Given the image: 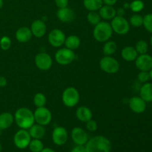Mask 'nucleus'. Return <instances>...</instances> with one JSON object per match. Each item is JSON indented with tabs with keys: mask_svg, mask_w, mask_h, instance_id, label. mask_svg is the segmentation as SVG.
<instances>
[{
	"mask_svg": "<svg viewBox=\"0 0 152 152\" xmlns=\"http://www.w3.org/2000/svg\"><path fill=\"white\" fill-rule=\"evenodd\" d=\"M55 60L60 65H68L72 63L76 58L74 50L67 48L59 49L55 53Z\"/></svg>",
	"mask_w": 152,
	"mask_h": 152,
	"instance_id": "7",
	"label": "nucleus"
},
{
	"mask_svg": "<svg viewBox=\"0 0 152 152\" xmlns=\"http://www.w3.org/2000/svg\"><path fill=\"white\" fill-rule=\"evenodd\" d=\"M142 25L147 31L152 34V13H148L143 16Z\"/></svg>",
	"mask_w": 152,
	"mask_h": 152,
	"instance_id": "34",
	"label": "nucleus"
},
{
	"mask_svg": "<svg viewBox=\"0 0 152 152\" xmlns=\"http://www.w3.org/2000/svg\"><path fill=\"white\" fill-rule=\"evenodd\" d=\"M135 65L140 71H149L152 68V56L148 53L139 55L135 59Z\"/></svg>",
	"mask_w": 152,
	"mask_h": 152,
	"instance_id": "14",
	"label": "nucleus"
},
{
	"mask_svg": "<svg viewBox=\"0 0 152 152\" xmlns=\"http://www.w3.org/2000/svg\"><path fill=\"white\" fill-rule=\"evenodd\" d=\"M134 48L138 54H145V53H147L148 50V44L145 40L140 39L137 42Z\"/></svg>",
	"mask_w": 152,
	"mask_h": 152,
	"instance_id": "31",
	"label": "nucleus"
},
{
	"mask_svg": "<svg viewBox=\"0 0 152 152\" xmlns=\"http://www.w3.org/2000/svg\"><path fill=\"white\" fill-rule=\"evenodd\" d=\"M64 45H65V48H67L71 49L72 50H77L80 48V45H81V40L77 36L71 35L69 37H66Z\"/></svg>",
	"mask_w": 152,
	"mask_h": 152,
	"instance_id": "25",
	"label": "nucleus"
},
{
	"mask_svg": "<svg viewBox=\"0 0 152 152\" xmlns=\"http://www.w3.org/2000/svg\"><path fill=\"white\" fill-rule=\"evenodd\" d=\"M129 8L134 13H139L144 8V3L142 0H134L129 4Z\"/></svg>",
	"mask_w": 152,
	"mask_h": 152,
	"instance_id": "33",
	"label": "nucleus"
},
{
	"mask_svg": "<svg viewBox=\"0 0 152 152\" xmlns=\"http://www.w3.org/2000/svg\"><path fill=\"white\" fill-rule=\"evenodd\" d=\"M83 5L89 11H97L103 5L102 0H83Z\"/></svg>",
	"mask_w": 152,
	"mask_h": 152,
	"instance_id": "26",
	"label": "nucleus"
},
{
	"mask_svg": "<svg viewBox=\"0 0 152 152\" xmlns=\"http://www.w3.org/2000/svg\"><path fill=\"white\" fill-rule=\"evenodd\" d=\"M80 95L78 90L74 87H68L62 94V101L68 108H74L80 102Z\"/></svg>",
	"mask_w": 152,
	"mask_h": 152,
	"instance_id": "4",
	"label": "nucleus"
},
{
	"mask_svg": "<svg viewBox=\"0 0 152 152\" xmlns=\"http://www.w3.org/2000/svg\"><path fill=\"white\" fill-rule=\"evenodd\" d=\"M102 2H103V4H105V5L114 6L117 2V0H102Z\"/></svg>",
	"mask_w": 152,
	"mask_h": 152,
	"instance_id": "40",
	"label": "nucleus"
},
{
	"mask_svg": "<svg viewBox=\"0 0 152 152\" xmlns=\"http://www.w3.org/2000/svg\"><path fill=\"white\" fill-rule=\"evenodd\" d=\"M129 108L135 114H142L146 109V102L140 96H133L129 100Z\"/></svg>",
	"mask_w": 152,
	"mask_h": 152,
	"instance_id": "16",
	"label": "nucleus"
},
{
	"mask_svg": "<svg viewBox=\"0 0 152 152\" xmlns=\"http://www.w3.org/2000/svg\"><path fill=\"white\" fill-rule=\"evenodd\" d=\"M31 137L26 129H19L13 136V143L16 148L25 149L28 148L31 140Z\"/></svg>",
	"mask_w": 152,
	"mask_h": 152,
	"instance_id": "8",
	"label": "nucleus"
},
{
	"mask_svg": "<svg viewBox=\"0 0 152 152\" xmlns=\"http://www.w3.org/2000/svg\"><path fill=\"white\" fill-rule=\"evenodd\" d=\"M1 149H2V147H1V143H0V152H1Z\"/></svg>",
	"mask_w": 152,
	"mask_h": 152,
	"instance_id": "47",
	"label": "nucleus"
},
{
	"mask_svg": "<svg viewBox=\"0 0 152 152\" xmlns=\"http://www.w3.org/2000/svg\"><path fill=\"white\" fill-rule=\"evenodd\" d=\"M71 152H86V146H85V145H76L75 146L71 149Z\"/></svg>",
	"mask_w": 152,
	"mask_h": 152,
	"instance_id": "39",
	"label": "nucleus"
},
{
	"mask_svg": "<svg viewBox=\"0 0 152 152\" xmlns=\"http://www.w3.org/2000/svg\"><path fill=\"white\" fill-rule=\"evenodd\" d=\"M47 98L43 93H37L34 96V103L37 108L45 106Z\"/></svg>",
	"mask_w": 152,
	"mask_h": 152,
	"instance_id": "29",
	"label": "nucleus"
},
{
	"mask_svg": "<svg viewBox=\"0 0 152 152\" xmlns=\"http://www.w3.org/2000/svg\"><path fill=\"white\" fill-rule=\"evenodd\" d=\"M68 2H69V0H55V4L56 7L59 8L68 7Z\"/></svg>",
	"mask_w": 152,
	"mask_h": 152,
	"instance_id": "38",
	"label": "nucleus"
},
{
	"mask_svg": "<svg viewBox=\"0 0 152 152\" xmlns=\"http://www.w3.org/2000/svg\"><path fill=\"white\" fill-rule=\"evenodd\" d=\"M51 137L52 140L55 145L62 146L68 141V133L65 128L62 126H57L53 129Z\"/></svg>",
	"mask_w": 152,
	"mask_h": 152,
	"instance_id": "12",
	"label": "nucleus"
},
{
	"mask_svg": "<svg viewBox=\"0 0 152 152\" xmlns=\"http://www.w3.org/2000/svg\"><path fill=\"white\" fill-rule=\"evenodd\" d=\"M56 17L63 23H69L75 19V13L73 9L68 7L59 8L56 12Z\"/></svg>",
	"mask_w": 152,
	"mask_h": 152,
	"instance_id": "17",
	"label": "nucleus"
},
{
	"mask_svg": "<svg viewBox=\"0 0 152 152\" xmlns=\"http://www.w3.org/2000/svg\"><path fill=\"white\" fill-rule=\"evenodd\" d=\"M71 139L76 145H85L88 140L87 132L80 127H75L72 129L71 133Z\"/></svg>",
	"mask_w": 152,
	"mask_h": 152,
	"instance_id": "13",
	"label": "nucleus"
},
{
	"mask_svg": "<svg viewBox=\"0 0 152 152\" xmlns=\"http://www.w3.org/2000/svg\"><path fill=\"white\" fill-rule=\"evenodd\" d=\"M86 129H87V130L88 131V132H96V130H97L98 129V124L97 123H96V121H95V120H88V122H86Z\"/></svg>",
	"mask_w": 152,
	"mask_h": 152,
	"instance_id": "37",
	"label": "nucleus"
},
{
	"mask_svg": "<svg viewBox=\"0 0 152 152\" xmlns=\"http://www.w3.org/2000/svg\"><path fill=\"white\" fill-rule=\"evenodd\" d=\"M138 81L142 83H148L151 79H150L149 71H140L137 75Z\"/></svg>",
	"mask_w": 152,
	"mask_h": 152,
	"instance_id": "36",
	"label": "nucleus"
},
{
	"mask_svg": "<svg viewBox=\"0 0 152 152\" xmlns=\"http://www.w3.org/2000/svg\"><path fill=\"white\" fill-rule=\"evenodd\" d=\"M140 97L146 102H152V83H143L140 90Z\"/></svg>",
	"mask_w": 152,
	"mask_h": 152,
	"instance_id": "24",
	"label": "nucleus"
},
{
	"mask_svg": "<svg viewBox=\"0 0 152 152\" xmlns=\"http://www.w3.org/2000/svg\"><path fill=\"white\" fill-rule=\"evenodd\" d=\"M99 67L104 72L113 74L118 72L120 65L115 58L111 56H105L99 61Z\"/></svg>",
	"mask_w": 152,
	"mask_h": 152,
	"instance_id": "6",
	"label": "nucleus"
},
{
	"mask_svg": "<svg viewBox=\"0 0 152 152\" xmlns=\"http://www.w3.org/2000/svg\"><path fill=\"white\" fill-rule=\"evenodd\" d=\"M34 62L37 68L45 71L51 68L53 65V59L48 53L41 52L36 55L34 58Z\"/></svg>",
	"mask_w": 152,
	"mask_h": 152,
	"instance_id": "11",
	"label": "nucleus"
},
{
	"mask_svg": "<svg viewBox=\"0 0 152 152\" xmlns=\"http://www.w3.org/2000/svg\"><path fill=\"white\" fill-rule=\"evenodd\" d=\"M14 123V117L9 112L0 114V130H6L11 127Z\"/></svg>",
	"mask_w": 152,
	"mask_h": 152,
	"instance_id": "21",
	"label": "nucleus"
},
{
	"mask_svg": "<svg viewBox=\"0 0 152 152\" xmlns=\"http://www.w3.org/2000/svg\"><path fill=\"white\" fill-rule=\"evenodd\" d=\"M30 135H31L32 139H39L41 140L42 138L44 137L45 135L46 130L45 129V126H42L39 124H35L34 123L29 129H28Z\"/></svg>",
	"mask_w": 152,
	"mask_h": 152,
	"instance_id": "22",
	"label": "nucleus"
},
{
	"mask_svg": "<svg viewBox=\"0 0 152 152\" xmlns=\"http://www.w3.org/2000/svg\"><path fill=\"white\" fill-rule=\"evenodd\" d=\"M34 120L37 124L43 126H48L52 120V113L45 106L37 108L34 112Z\"/></svg>",
	"mask_w": 152,
	"mask_h": 152,
	"instance_id": "9",
	"label": "nucleus"
},
{
	"mask_svg": "<svg viewBox=\"0 0 152 152\" xmlns=\"http://www.w3.org/2000/svg\"><path fill=\"white\" fill-rule=\"evenodd\" d=\"M101 17L99 16V12L97 11H89L87 15V20L91 25H96L101 22Z\"/></svg>",
	"mask_w": 152,
	"mask_h": 152,
	"instance_id": "30",
	"label": "nucleus"
},
{
	"mask_svg": "<svg viewBox=\"0 0 152 152\" xmlns=\"http://www.w3.org/2000/svg\"><path fill=\"white\" fill-rule=\"evenodd\" d=\"M40 152H56L50 148H44Z\"/></svg>",
	"mask_w": 152,
	"mask_h": 152,
	"instance_id": "43",
	"label": "nucleus"
},
{
	"mask_svg": "<svg viewBox=\"0 0 152 152\" xmlns=\"http://www.w3.org/2000/svg\"><path fill=\"white\" fill-rule=\"evenodd\" d=\"M16 40L20 43L28 42L32 38L33 35L30 28L28 27H21L16 31L15 34Z\"/></svg>",
	"mask_w": 152,
	"mask_h": 152,
	"instance_id": "18",
	"label": "nucleus"
},
{
	"mask_svg": "<svg viewBox=\"0 0 152 152\" xmlns=\"http://www.w3.org/2000/svg\"><path fill=\"white\" fill-rule=\"evenodd\" d=\"M7 80L5 77L0 76V88H4L7 86Z\"/></svg>",
	"mask_w": 152,
	"mask_h": 152,
	"instance_id": "41",
	"label": "nucleus"
},
{
	"mask_svg": "<svg viewBox=\"0 0 152 152\" xmlns=\"http://www.w3.org/2000/svg\"><path fill=\"white\" fill-rule=\"evenodd\" d=\"M99 16L101 19L105 20H111L117 16V10L114 6H109L103 4L99 10Z\"/></svg>",
	"mask_w": 152,
	"mask_h": 152,
	"instance_id": "19",
	"label": "nucleus"
},
{
	"mask_svg": "<svg viewBox=\"0 0 152 152\" xmlns=\"http://www.w3.org/2000/svg\"><path fill=\"white\" fill-rule=\"evenodd\" d=\"M113 30L109 22L101 21L99 23L95 25L93 31V36L94 39L98 42H105L110 40L113 35Z\"/></svg>",
	"mask_w": 152,
	"mask_h": 152,
	"instance_id": "3",
	"label": "nucleus"
},
{
	"mask_svg": "<svg viewBox=\"0 0 152 152\" xmlns=\"http://www.w3.org/2000/svg\"><path fill=\"white\" fill-rule=\"evenodd\" d=\"M149 74H150V79L152 80V68L149 71Z\"/></svg>",
	"mask_w": 152,
	"mask_h": 152,
	"instance_id": "45",
	"label": "nucleus"
},
{
	"mask_svg": "<svg viewBox=\"0 0 152 152\" xmlns=\"http://www.w3.org/2000/svg\"><path fill=\"white\" fill-rule=\"evenodd\" d=\"M14 122L21 129H29L35 123L34 112L28 108H20L15 112Z\"/></svg>",
	"mask_w": 152,
	"mask_h": 152,
	"instance_id": "2",
	"label": "nucleus"
},
{
	"mask_svg": "<svg viewBox=\"0 0 152 152\" xmlns=\"http://www.w3.org/2000/svg\"><path fill=\"white\" fill-rule=\"evenodd\" d=\"M31 29L32 35L37 38H42L44 37L47 31V26L45 22L42 19H37L34 21L31 25Z\"/></svg>",
	"mask_w": 152,
	"mask_h": 152,
	"instance_id": "15",
	"label": "nucleus"
},
{
	"mask_svg": "<svg viewBox=\"0 0 152 152\" xmlns=\"http://www.w3.org/2000/svg\"><path fill=\"white\" fill-rule=\"evenodd\" d=\"M104 43L105 44L102 48V51L105 56H112L116 53L117 50V45L115 42L108 40Z\"/></svg>",
	"mask_w": 152,
	"mask_h": 152,
	"instance_id": "27",
	"label": "nucleus"
},
{
	"mask_svg": "<svg viewBox=\"0 0 152 152\" xmlns=\"http://www.w3.org/2000/svg\"><path fill=\"white\" fill-rule=\"evenodd\" d=\"M65 34L62 30L54 28L48 34V40L49 44L54 48H61L65 44Z\"/></svg>",
	"mask_w": 152,
	"mask_h": 152,
	"instance_id": "10",
	"label": "nucleus"
},
{
	"mask_svg": "<svg viewBox=\"0 0 152 152\" xmlns=\"http://www.w3.org/2000/svg\"><path fill=\"white\" fill-rule=\"evenodd\" d=\"M143 23V16L139 14H134L131 16L129 19V24L134 28H139L141 27Z\"/></svg>",
	"mask_w": 152,
	"mask_h": 152,
	"instance_id": "32",
	"label": "nucleus"
},
{
	"mask_svg": "<svg viewBox=\"0 0 152 152\" xmlns=\"http://www.w3.org/2000/svg\"><path fill=\"white\" fill-rule=\"evenodd\" d=\"M11 47V40L7 36H4L0 39V48L3 50H7Z\"/></svg>",
	"mask_w": 152,
	"mask_h": 152,
	"instance_id": "35",
	"label": "nucleus"
},
{
	"mask_svg": "<svg viewBox=\"0 0 152 152\" xmlns=\"http://www.w3.org/2000/svg\"><path fill=\"white\" fill-rule=\"evenodd\" d=\"M150 43H151V47H152V35H151V39H150Z\"/></svg>",
	"mask_w": 152,
	"mask_h": 152,
	"instance_id": "46",
	"label": "nucleus"
},
{
	"mask_svg": "<svg viewBox=\"0 0 152 152\" xmlns=\"http://www.w3.org/2000/svg\"><path fill=\"white\" fill-rule=\"evenodd\" d=\"M111 26L113 32L118 35H126L130 31V24L129 22L123 16H116L111 19Z\"/></svg>",
	"mask_w": 152,
	"mask_h": 152,
	"instance_id": "5",
	"label": "nucleus"
},
{
	"mask_svg": "<svg viewBox=\"0 0 152 152\" xmlns=\"http://www.w3.org/2000/svg\"><path fill=\"white\" fill-rule=\"evenodd\" d=\"M93 117L91 110L86 106H80L76 111V117L80 122L86 123L91 120Z\"/></svg>",
	"mask_w": 152,
	"mask_h": 152,
	"instance_id": "20",
	"label": "nucleus"
},
{
	"mask_svg": "<svg viewBox=\"0 0 152 152\" xmlns=\"http://www.w3.org/2000/svg\"><path fill=\"white\" fill-rule=\"evenodd\" d=\"M30 151L31 152H40L44 147V144L42 142L41 140L39 139H31L28 145Z\"/></svg>",
	"mask_w": 152,
	"mask_h": 152,
	"instance_id": "28",
	"label": "nucleus"
},
{
	"mask_svg": "<svg viewBox=\"0 0 152 152\" xmlns=\"http://www.w3.org/2000/svg\"><path fill=\"white\" fill-rule=\"evenodd\" d=\"M3 5H4V1H3V0H0V10L2 8Z\"/></svg>",
	"mask_w": 152,
	"mask_h": 152,
	"instance_id": "44",
	"label": "nucleus"
},
{
	"mask_svg": "<svg viewBox=\"0 0 152 152\" xmlns=\"http://www.w3.org/2000/svg\"><path fill=\"white\" fill-rule=\"evenodd\" d=\"M121 56L126 62H133L138 56V53L133 46H126L122 50Z\"/></svg>",
	"mask_w": 152,
	"mask_h": 152,
	"instance_id": "23",
	"label": "nucleus"
},
{
	"mask_svg": "<svg viewBox=\"0 0 152 152\" xmlns=\"http://www.w3.org/2000/svg\"><path fill=\"white\" fill-rule=\"evenodd\" d=\"M85 146L86 152H111L112 148L109 139L102 135H97L88 139Z\"/></svg>",
	"mask_w": 152,
	"mask_h": 152,
	"instance_id": "1",
	"label": "nucleus"
},
{
	"mask_svg": "<svg viewBox=\"0 0 152 152\" xmlns=\"http://www.w3.org/2000/svg\"><path fill=\"white\" fill-rule=\"evenodd\" d=\"M125 15V9L124 8H120L117 9V16H123Z\"/></svg>",
	"mask_w": 152,
	"mask_h": 152,
	"instance_id": "42",
	"label": "nucleus"
}]
</instances>
